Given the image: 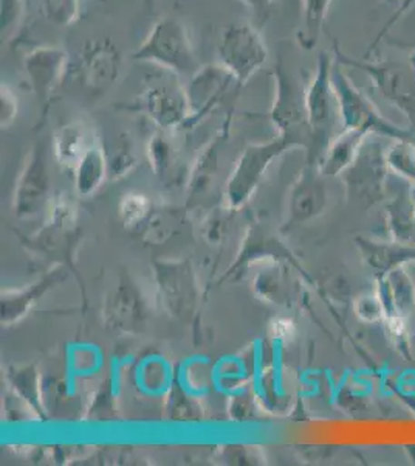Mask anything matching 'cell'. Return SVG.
I'll use <instances>...</instances> for the list:
<instances>
[{
  "label": "cell",
  "instance_id": "obj_8",
  "mask_svg": "<svg viewBox=\"0 0 415 466\" xmlns=\"http://www.w3.org/2000/svg\"><path fill=\"white\" fill-rule=\"evenodd\" d=\"M177 76L173 72L149 76L140 96V106L160 127H173L191 116L188 92Z\"/></svg>",
  "mask_w": 415,
  "mask_h": 466
},
{
  "label": "cell",
  "instance_id": "obj_7",
  "mask_svg": "<svg viewBox=\"0 0 415 466\" xmlns=\"http://www.w3.org/2000/svg\"><path fill=\"white\" fill-rule=\"evenodd\" d=\"M274 96L272 116L279 129L282 131V138L289 144H301V138L311 136V125L305 106V87L300 78H296L291 70L284 64L279 63L274 69Z\"/></svg>",
  "mask_w": 415,
  "mask_h": 466
},
{
  "label": "cell",
  "instance_id": "obj_2",
  "mask_svg": "<svg viewBox=\"0 0 415 466\" xmlns=\"http://www.w3.org/2000/svg\"><path fill=\"white\" fill-rule=\"evenodd\" d=\"M333 58L342 67H352L366 74L373 87L384 100L390 101L415 125V69L410 56L406 59H358L333 46Z\"/></svg>",
  "mask_w": 415,
  "mask_h": 466
},
{
  "label": "cell",
  "instance_id": "obj_18",
  "mask_svg": "<svg viewBox=\"0 0 415 466\" xmlns=\"http://www.w3.org/2000/svg\"><path fill=\"white\" fill-rule=\"evenodd\" d=\"M84 0H41L44 16L59 27H69L81 17Z\"/></svg>",
  "mask_w": 415,
  "mask_h": 466
},
{
  "label": "cell",
  "instance_id": "obj_21",
  "mask_svg": "<svg viewBox=\"0 0 415 466\" xmlns=\"http://www.w3.org/2000/svg\"><path fill=\"white\" fill-rule=\"evenodd\" d=\"M381 2L388 6H392V8H394V15L390 17V21L384 22L381 32L377 35V37L373 39V43L369 46L368 52L364 55V58H371V56L375 54V50H377L380 44L383 43L384 37H388V35H390L395 24H397L401 17L405 16L406 13H408L412 6H415V0H381Z\"/></svg>",
  "mask_w": 415,
  "mask_h": 466
},
{
  "label": "cell",
  "instance_id": "obj_19",
  "mask_svg": "<svg viewBox=\"0 0 415 466\" xmlns=\"http://www.w3.org/2000/svg\"><path fill=\"white\" fill-rule=\"evenodd\" d=\"M25 15V0H0V30L2 37L11 39L22 25Z\"/></svg>",
  "mask_w": 415,
  "mask_h": 466
},
{
  "label": "cell",
  "instance_id": "obj_5",
  "mask_svg": "<svg viewBox=\"0 0 415 466\" xmlns=\"http://www.w3.org/2000/svg\"><path fill=\"white\" fill-rule=\"evenodd\" d=\"M217 55L219 63L243 87L269 61L270 52L258 28L252 24H232L222 33Z\"/></svg>",
  "mask_w": 415,
  "mask_h": 466
},
{
  "label": "cell",
  "instance_id": "obj_12",
  "mask_svg": "<svg viewBox=\"0 0 415 466\" xmlns=\"http://www.w3.org/2000/svg\"><path fill=\"white\" fill-rule=\"evenodd\" d=\"M377 297L383 305L386 322L406 320L415 308V287L405 268L390 270L379 277Z\"/></svg>",
  "mask_w": 415,
  "mask_h": 466
},
{
  "label": "cell",
  "instance_id": "obj_1",
  "mask_svg": "<svg viewBox=\"0 0 415 466\" xmlns=\"http://www.w3.org/2000/svg\"><path fill=\"white\" fill-rule=\"evenodd\" d=\"M132 61L158 66L175 75H193L199 69L190 30L179 17H160L149 30Z\"/></svg>",
  "mask_w": 415,
  "mask_h": 466
},
{
  "label": "cell",
  "instance_id": "obj_14",
  "mask_svg": "<svg viewBox=\"0 0 415 466\" xmlns=\"http://www.w3.org/2000/svg\"><path fill=\"white\" fill-rule=\"evenodd\" d=\"M369 137L371 134L360 129H342V133L335 136L324 151L321 171L331 176L344 173L355 162Z\"/></svg>",
  "mask_w": 415,
  "mask_h": 466
},
{
  "label": "cell",
  "instance_id": "obj_24",
  "mask_svg": "<svg viewBox=\"0 0 415 466\" xmlns=\"http://www.w3.org/2000/svg\"><path fill=\"white\" fill-rule=\"evenodd\" d=\"M241 2L247 6L248 10L252 11V15L258 21L265 22L269 19L273 0H241Z\"/></svg>",
  "mask_w": 415,
  "mask_h": 466
},
{
  "label": "cell",
  "instance_id": "obj_11",
  "mask_svg": "<svg viewBox=\"0 0 415 466\" xmlns=\"http://www.w3.org/2000/svg\"><path fill=\"white\" fill-rule=\"evenodd\" d=\"M232 87H241L230 70H226L221 63L200 66L191 75L190 83L186 86L190 98L191 116L205 114L217 106Z\"/></svg>",
  "mask_w": 415,
  "mask_h": 466
},
{
  "label": "cell",
  "instance_id": "obj_26",
  "mask_svg": "<svg viewBox=\"0 0 415 466\" xmlns=\"http://www.w3.org/2000/svg\"><path fill=\"white\" fill-rule=\"evenodd\" d=\"M144 4H147L149 6H153L155 4H157V0H143Z\"/></svg>",
  "mask_w": 415,
  "mask_h": 466
},
{
  "label": "cell",
  "instance_id": "obj_3",
  "mask_svg": "<svg viewBox=\"0 0 415 466\" xmlns=\"http://www.w3.org/2000/svg\"><path fill=\"white\" fill-rule=\"evenodd\" d=\"M331 85L337 92L342 129H360L371 136L415 142L414 129L399 127L386 118L375 103L353 85L337 61L331 69Z\"/></svg>",
  "mask_w": 415,
  "mask_h": 466
},
{
  "label": "cell",
  "instance_id": "obj_22",
  "mask_svg": "<svg viewBox=\"0 0 415 466\" xmlns=\"http://www.w3.org/2000/svg\"><path fill=\"white\" fill-rule=\"evenodd\" d=\"M0 105H2V127H8L17 116V96L6 83H2Z\"/></svg>",
  "mask_w": 415,
  "mask_h": 466
},
{
  "label": "cell",
  "instance_id": "obj_6",
  "mask_svg": "<svg viewBox=\"0 0 415 466\" xmlns=\"http://www.w3.org/2000/svg\"><path fill=\"white\" fill-rule=\"evenodd\" d=\"M372 137L364 142L355 162L344 171L349 195L366 208L388 199V175L390 173L386 149Z\"/></svg>",
  "mask_w": 415,
  "mask_h": 466
},
{
  "label": "cell",
  "instance_id": "obj_17",
  "mask_svg": "<svg viewBox=\"0 0 415 466\" xmlns=\"http://www.w3.org/2000/svg\"><path fill=\"white\" fill-rule=\"evenodd\" d=\"M386 162L390 173L408 180L415 186V145L410 140H394L390 149H386Z\"/></svg>",
  "mask_w": 415,
  "mask_h": 466
},
{
  "label": "cell",
  "instance_id": "obj_4",
  "mask_svg": "<svg viewBox=\"0 0 415 466\" xmlns=\"http://www.w3.org/2000/svg\"><path fill=\"white\" fill-rule=\"evenodd\" d=\"M335 58L329 54L318 56L315 74L305 87V106L309 116L311 137L320 144L324 151L333 140L338 122L341 123L338 107L337 92L331 85V69Z\"/></svg>",
  "mask_w": 415,
  "mask_h": 466
},
{
  "label": "cell",
  "instance_id": "obj_25",
  "mask_svg": "<svg viewBox=\"0 0 415 466\" xmlns=\"http://www.w3.org/2000/svg\"><path fill=\"white\" fill-rule=\"evenodd\" d=\"M410 63H412V66H414V69H415V47L412 48V52H410Z\"/></svg>",
  "mask_w": 415,
  "mask_h": 466
},
{
  "label": "cell",
  "instance_id": "obj_15",
  "mask_svg": "<svg viewBox=\"0 0 415 466\" xmlns=\"http://www.w3.org/2000/svg\"><path fill=\"white\" fill-rule=\"evenodd\" d=\"M333 0H302V28L298 41L304 50H311L320 43L327 15Z\"/></svg>",
  "mask_w": 415,
  "mask_h": 466
},
{
  "label": "cell",
  "instance_id": "obj_16",
  "mask_svg": "<svg viewBox=\"0 0 415 466\" xmlns=\"http://www.w3.org/2000/svg\"><path fill=\"white\" fill-rule=\"evenodd\" d=\"M87 129L81 123L61 127L54 138L58 159L65 165H78L92 147L87 144Z\"/></svg>",
  "mask_w": 415,
  "mask_h": 466
},
{
  "label": "cell",
  "instance_id": "obj_10",
  "mask_svg": "<svg viewBox=\"0 0 415 466\" xmlns=\"http://www.w3.org/2000/svg\"><path fill=\"white\" fill-rule=\"evenodd\" d=\"M69 54L53 46L35 47L24 56L26 80L37 100L48 103L69 72Z\"/></svg>",
  "mask_w": 415,
  "mask_h": 466
},
{
  "label": "cell",
  "instance_id": "obj_13",
  "mask_svg": "<svg viewBox=\"0 0 415 466\" xmlns=\"http://www.w3.org/2000/svg\"><path fill=\"white\" fill-rule=\"evenodd\" d=\"M357 244L366 265L371 266L379 277L405 268L408 263H415V244L408 241L357 238Z\"/></svg>",
  "mask_w": 415,
  "mask_h": 466
},
{
  "label": "cell",
  "instance_id": "obj_9",
  "mask_svg": "<svg viewBox=\"0 0 415 466\" xmlns=\"http://www.w3.org/2000/svg\"><path fill=\"white\" fill-rule=\"evenodd\" d=\"M122 67V52L111 37L92 39L79 52L76 80L92 94H104L120 78Z\"/></svg>",
  "mask_w": 415,
  "mask_h": 466
},
{
  "label": "cell",
  "instance_id": "obj_20",
  "mask_svg": "<svg viewBox=\"0 0 415 466\" xmlns=\"http://www.w3.org/2000/svg\"><path fill=\"white\" fill-rule=\"evenodd\" d=\"M79 182L85 188H92L101 179L104 171V156L100 148L92 147L78 164Z\"/></svg>",
  "mask_w": 415,
  "mask_h": 466
},
{
  "label": "cell",
  "instance_id": "obj_23",
  "mask_svg": "<svg viewBox=\"0 0 415 466\" xmlns=\"http://www.w3.org/2000/svg\"><path fill=\"white\" fill-rule=\"evenodd\" d=\"M357 313L366 322H377V320L386 319L383 305L380 302L379 297H375V299H363L361 300V307L358 308Z\"/></svg>",
  "mask_w": 415,
  "mask_h": 466
}]
</instances>
